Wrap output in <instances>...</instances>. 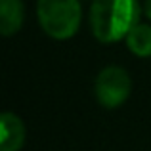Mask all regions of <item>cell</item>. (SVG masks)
Instances as JSON below:
<instances>
[{
    "mask_svg": "<svg viewBox=\"0 0 151 151\" xmlns=\"http://www.w3.org/2000/svg\"><path fill=\"white\" fill-rule=\"evenodd\" d=\"M138 0H94L90 8V27L100 42L111 44L128 37L138 25Z\"/></svg>",
    "mask_w": 151,
    "mask_h": 151,
    "instance_id": "cell-1",
    "label": "cell"
},
{
    "mask_svg": "<svg viewBox=\"0 0 151 151\" xmlns=\"http://www.w3.org/2000/svg\"><path fill=\"white\" fill-rule=\"evenodd\" d=\"M37 14L42 31L58 40L71 38L81 25L78 0H38Z\"/></svg>",
    "mask_w": 151,
    "mask_h": 151,
    "instance_id": "cell-2",
    "label": "cell"
},
{
    "mask_svg": "<svg viewBox=\"0 0 151 151\" xmlns=\"http://www.w3.org/2000/svg\"><path fill=\"white\" fill-rule=\"evenodd\" d=\"M130 88H132V82H130L128 73L117 65L101 69L96 78V84H94L98 101L107 109H113L124 103L130 94Z\"/></svg>",
    "mask_w": 151,
    "mask_h": 151,
    "instance_id": "cell-3",
    "label": "cell"
},
{
    "mask_svg": "<svg viewBox=\"0 0 151 151\" xmlns=\"http://www.w3.org/2000/svg\"><path fill=\"white\" fill-rule=\"evenodd\" d=\"M25 142V126L14 113L0 117V151H19Z\"/></svg>",
    "mask_w": 151,
    "mask_h": 151,
    "instance_id": "cell-4",
    "label": "cell"
},
{
    "mask_svg": "<svg viewBox=\"0 0 151 151\" xmlns=\"http://www.w3.org/2000/svg\"><path fill=\"white\" fill-rule=\"evenodd\" d=\"M23 25L21 0H0V33L4 37L17 33Z\"/></svg>",
    "mask_w": 151,
    "mask_h": 151,
    "instance_id": "cell-5",
    "label": "cell"
},
{
    "mask_svg": "<svg viewBox=\"0 0 151 151\" xmlns=\"http://www.w3.org/2000/svg\"><path fill=\"white\" fill-rule=\"evenodd\" d=\"M126 44L132 54L140 58H149L151 55V27L149 25H140L138 23L126 37Z\"/></svg>",
    "mask_w": 151,
    "mask_h": 151,
    "instance_id": "cell-6",
    "label": "cell"
},
{
    "mask_svg": "<svg viewBox=\"0 0 151 151\" xmlns=\"http://www.w3.org/2000/svg\"><path fill=\"white\" fill-rule=\"evenodd\" d=\"M145 14H147V17L151 19V0H145Z\"/></svg>",
    "mask_w": 151,
    "mask_h": 151,
    "instance_id": "cell-7",
    "label": "cell"
}]
</instances>
